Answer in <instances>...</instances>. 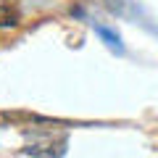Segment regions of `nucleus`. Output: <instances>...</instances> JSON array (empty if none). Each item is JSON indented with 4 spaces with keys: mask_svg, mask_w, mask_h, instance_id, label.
<instances>
[{
    "mask_svg": "<svg viewBox=\"0 0 158 158\" xmlns=\"http://www.w3.org/2000/svg\"><path fill=\"white\" fill-rule=\"evenodd\" d=\"M24 156L29 158H63L66 156V142H40V145H27Z\"/></svg>",
    "mask_w": 158,
    "mask_h": 158,
    "instance_id": "obj_1",
    "label": "nucleus"
},
{
    "mask_svg": "<svg viewBox=\"0 0 158 158\" xmlns=\"http://www.w3.org/2000/svg\"><path fill=\"white\" fill-rule=\"evenodd\" d=\"M92 32L98 34V37L106 42V48H111L113 53H124V42H121V34L118 32H113V29H108V27H103V24H92Z\"/></svg>",
    "mask_w": 158,
    "mask_h": 158,
    "instance_id": "obj_2",
    "label": "nucleus"
},
{
    "mask_svg": "<svg viewBox=\"0 0 158 158\" xmlns=\"http://www.w3.org/2000/svg\"><path fill=\"white\" fill-rule=\"evenodd\" d=\"M19 24V13L11 6H0V29H11Z\"/></svg>",
    "mask_w": 158,
    "mask_h": 158,
    "instance_id": "obj_3",
    "label": "nucleus"
},
{
    "mask_svg": "<svg viewBox=\"0 0 158 158\" xmlns=\"http://www.w3.org/2000/svg\"><path fill=\"white\" fill-rule=\"evenodd\" d=\"M0 121H3V116H0Z\"/></svg>",
    "mask_w": 158,
    "mask_h": 158,
    "instance_id": "obj_4",
    "label": "nucleus"
}]
</instances>
